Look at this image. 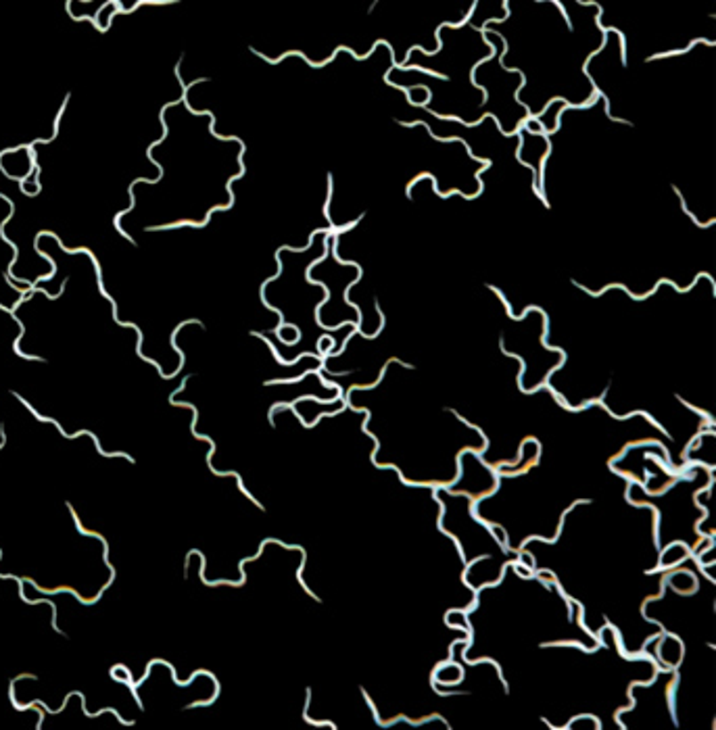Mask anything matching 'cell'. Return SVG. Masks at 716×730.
<instances>
[{
    "label": "cell",
    "instance_id": "6da1fadb",
    "mask_svg": "<svg viewBox=\"0 0 716 730\" xmlns=\"http://www.w3.org/2000/svg\"><path fill=\"white\" fill-rule=\"evenodd\" d=\"M714 441H716V426L710 424L708 430L700 432L695 441L689 444L681 466H702V468H706L708 472H716Z\"/></svg>",
    "mask_w": 716,
    "mask_h": 730
},
{
    "label": "cell",
    "instance_id": "7a4b0ae2",
    "mask_svg": "<svg viewBox=\"0 0 716 730\" xmlns=\"http://www.w3.org/2000/svg\"><path fill=\"white\" fill-rule=\"evenodd\" d=\"M464 680V668H462L454 658L435 668L433 672V689L439 686H458Z\"/></svg>",
    "mask_w": 716,
    "mask_h": 730
},
{
    "label": "cell",
    "instance_id": "3957f363",
    "mask_svg": "<svg viewBox=\"0 0 716 730\" xmlns=\"http://www.w3.org/2000/svg\"><path fill=\"white\" fill-rule=\"evenodd\" d=\"M575 730V728H594L600 730L602 722L597 720V716H575V720H570L568 724H562V730Z\"/></svg>",
    "mask_w": 716,
    "mask_h": 730
},
{
    "label": "cell",
    "instance_id": "277c9868",
    "mask_svg": "<svg viewBox=\"0 0 716 730\" xmlns=\"http://www.w3.org/2000/svg\"><path fill=\"white\" fill-rule=\"evenodd\" d=\"M111 678L117 680V683L128 684L129 689H132L134 697H136V691H134V683H136V680H132V676H129V670H128L126 666H113V668H111Z\"/></svg>",
    "mask_w": 716,
    "mask_h": 730
}]
</instances>
